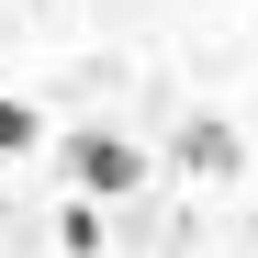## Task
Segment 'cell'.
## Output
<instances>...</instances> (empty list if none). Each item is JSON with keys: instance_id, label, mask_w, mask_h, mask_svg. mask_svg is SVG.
Returning <instances> with one entry per match:
<instances>
[{"instance_id": "6da1fadb", "label": "cell", "mask_w": 258, "mask_h": 258, "mask_svg": "<svg viewBox=\"0 0 258 258\" xmlns=\"http://www.w3.org/2000/svg\"><path fill=\"white\" fill-rule=\"evenodd\" d=\"M68 168H79V191H90V202H112V191L146 180V146L112 135V123H90V135H68Z\"/></svg>"}, {"instance_id": "7a4b0ae2", "label": "cell", "mask_w": 258, "mask_h": 258, "mask_svg": "<svg viewBox=\"0 0 258 258\" xmlns=\"http://www.w3.org/2000/svg\"><path fill=\"white\" fill-rule=\"evenodd\" d=\"M56 247H68V258H101V202H68V213H56Z\"/></svg>"}, {"instance_id": "3957f363", "label": "cell", "mask_w": 258, "mask_h": 258, "mask_svg": "<svg viewBox=\"0 0 258 258\" xmlns=\"http://www.w3.org/2000/svg\"><path fill=\"white\" fill-rule=\"evenodd\" d=\"M180 157H191V168H236V135H225V123H191Z\"/></svg>"}, {"instance_id": "277c9868", "label": "cell", "mask_w": 258, "mask_h": 258, "mask_svg": "<svg viewBox=\"0 0 258 258\" xmlns=\"http://www.w3.org/2000/svg\"><path fill=\"white\" fill-rule=\"evenodd\" d=\"M34 135H45V123H34V101H12V90H0V157H23Z\"/></svg>"}]
</instances>
